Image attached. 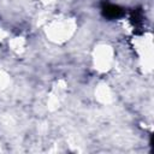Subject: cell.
I'll use <instances>...</instances> for the list:
<instances>
[{
  "mask_svg": "<svg viewBox=\"0 0 154 154\" xmlns=\"http://www.w3.org/2000/svg\"><path fill=\"white\" fill-rule=\"evenodd\" d=\"M101 12L102 16L107 19H117L119 17H122L124 14V10L122 7H119L118 5H113L109 4L107 1H103L101 5Z\"/></svg>",
  "mask_w": 154,
  "mask_h": 154,
  "instance_id": "obj_1",
  "label": "cell"
}]
</instances>
